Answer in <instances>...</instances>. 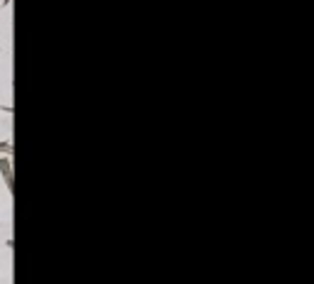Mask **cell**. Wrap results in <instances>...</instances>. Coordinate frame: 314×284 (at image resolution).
I'll use <instances>...</instances> for the list:
<instances>
[{
    "label": "cell",
    "mask_w": 314,
    "mask_h": 284,
    "mask_svg": "<svg viewBox=\"0 0 314 284\" xmlns=\"http://www.w3.org/2000/svg\"><path fill=\"white\" fill-rule=\"evenodd\" d=\"M0 152L10 154V152H13V145H10V142H0Z\"/></svg>",
    "instance_id": "obj_2"
},
{
    "label": "cell",
    "mask_w": 314,
    "mask_h": 284,
    "mask_svg": "<svg viewBox=\"0 0 314 284\" xmlns=\"http://www.w3.org/2000/svg\"><path fill=\"white\" fill-rule=\"evenodd\" d=\"M8 3H10V0H3V3H0V5H3V8H5V5H8Z\"/></svg>",
    "instance_id": "obj_3"
},
{
    "label": "cell",
    "mask_w": 314,
    "mask_h": 284,
    "mask_svg": "<svg viewBox=\"0 0 314 284\" xmlns=\"http://www.w3.org/2000/svg\"><path fill=\"white\" fill-rule=\"evenodd\" d=\"M0 169H3V176H5L8 189L13 191V162H10V157H0Z\"/></svg>",
    "instance_id": "obj_1"
}]
</instances>
